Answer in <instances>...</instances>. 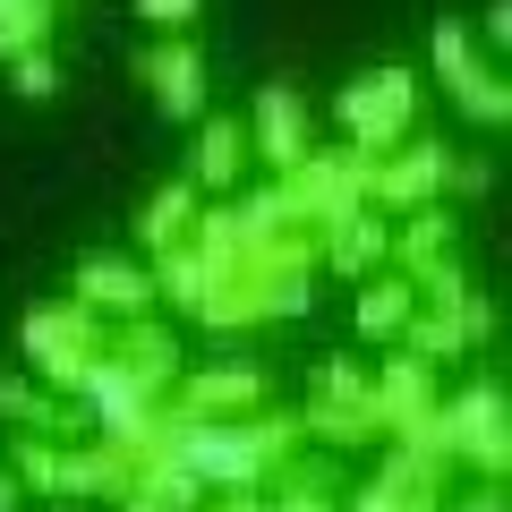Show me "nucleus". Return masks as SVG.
<instances>
[{"mask_svg":"<svg viewBox=\"0 0 512 512\" xmlns=\"http://www.w3.org/2000/svg\"><path fill=\"white\" fill-rule=\"evenodd\" d=\"M9 478L35 487V495H52L60 487V444L52 436H18V444H9Z\"/></svg>","mask_w":512,"mask_h":512,"instance_id":"nucleus-23","label":"nucleus"},{"mask_svg":"<svg viewBox=\"0 0 512 512\" xmlns=\"http://www.w3.org/2000/svg\"><path fill=\"white\" fill-rule=\"evenodd\" d=\"M436 512H504V478H478L470 495H453V487H444V504H436Z\"/></svg>","mask_w":512,"mask_h":512,"instance_id":"nucleus-27","label":"nucleus"},{"mask_svg":"<svg viewBox=\"0 0 512 512\" xmlns=\"http://www.w3.org/2000/svg\"><path fill=\"white\" fill-rule=\"evenodd\" d=\"M461 256V222L444 214V205H419V214H402L393 222V248H384V274H402L410 291H419L436 265H453Z\"/></svg>","mask_w":512,"mask_h":512,"instance_id":"nucleus-14","label":"nucleus"},{"mask_svg":"<svg viewBox=\"0 0 512 512\" xmlns=\"http://www.w3.org/2000/svg\"><path fill=\"white\" fill-rule=\"evenodd\" d=\"M436 444L453 453V470H478V478H504L512 470V402L504 384H461L436 402Z\"/></svg>","mask_w":512,"mask_h":512,"instance_id":"nucleus-3","label":"nucleus"},{"mask_svg":"<svg viewBox=\"0 0 512 512\" xmlns=\"http://www.w3.org/2000/svg\"><path fill=\"white\" fill-rule=\"evenodd\" d=\"M239 171H248V128H239L231 111H205L197 137H188V171L180 180L197 188L205 205H222V188H239Z\"/></svg>","mask_w":512,"mask_h":512,"instance_id":"nucleus-15","label":"nucleus"},{"mask_svg":"<svg viewBox=\"0 0 512 512\" xmlns=\"http://www.w3.org/2000/svg\"><path fill=\"white\" fill-rule=\"evenodd\" d=\"M128 77L163 103V120H180V128H197L205 120V52L188 35H171V43H146V52L128 60Z\"/></svg>","mask_w":512,"mask_h":512,"instance_id":"nucleus-10","label":"nucleus"},{"mask_svg":"<svg viewBox=\"0 0 512 512\" xmlns=\"http://www.w3.org/2000/svg\"><path fill=\"white\" fill-rule=\"evenodd\" d=\"M9 86H18L26 103H52V94H60V60L52 52H18V60H9Z\"/></svg>","mask_w":512,"mask_h":512,"instance_id":"nucleus-25","label":"nucleus"},{"mask_svg":"<svg viewBox=\"0 0 512 512\" xmlns=\"http://www.w3.org/2000/svg\"><path fill=\"white\" fill-rule=\"evenodd\" d=\"M0 419L18 427V436H69V402H60V393H43L35 376H9V367H0Z\"/></svg>","mask_w":512,"mask_h":512,"instance_id":"nucleus-19","label":"nucleus"},{"mask_svg":"<svg viewBox=\"0 0 512 512\" xmlns=\"http://www.w3.org/2000/svg\"><path fill=\"white\" fill-rule=\"evenodd\" d=\"M52 512H77V504H52Z\"/></svg>","mask_w":512,"mask_h":512,"instance_id":"nucleus-31","label":"nucleus"},{"mask_svg":"<svg viewBox=\"0 0 512 512\" xmlns=\"http://www.w3.org/2000/svg\"><path fill=\"white\" fill-rule=\"evenodd\" d=\"M444 171H453V146H436V137L376 154V163H367V214L402 222V214H419V205H436L444 197Z\"/></svg>","mask_w":512,"mask_h":512,"instance_id":"nucleus-5","label":"nucleus"},{"mask_svg":"<svg viewBox=\"0 0 512 512\" xmlns=\"http://www.w3.org/2000/svg\"><path fill=\"white\" fill-rule=\"evenodd\" d=\"M77 495H111V504H128V453H111V444H60V487L52 504H77Z\"/></svg>","mask_w":512,"mask_h":512,"instance_id":"nucleus-18","label":"nucleus"},{"mask_svg":"<svg viewBox=\"0 0 512 512\" xmlns=\"http://www.w3.org/2000/svg\"><path fill=\"white\" fill-rule=\"evenodd\" d=\"M120 512H171V504H146V495H128V504Z\"/></svg>","mask_w":512,"mask_h":512,"instance_id":"nucleus-30","label":"nucleus"},{"mask_svg":"<svg viewBox=\"0 0 512 512\" xmlns=\"http://www.w3.org/2000/svg\"><path fill=\"white\" fill-rule=\"evenodd\" d=\"M410 308H419V291H410L402 274H367V291H359V342H402Z\"/></svg>","mask_w":512,"mask_h":512,"instance_id":"nucleus-20","label":"nucleus"},{"mask_svg":"<svg viewBox=\"0 0 512 512\" xmlns=\"http://www.w3.org/2000/svg\"><path fill=\"white\" fill-rule=\"evenodd\" d=\"M444 495L436 487H419V478H393V470H376L359 495H350V512H436Z\"/></svg>","mask_w":512,"mask_h":512,"instance_id":"nucleus-22","label":"nucleus"},{"mask_svg":"<svg viewBox=\"0 0 512 512\" xmlns=\"http://www.w3.org/2000/svg\"><path fill=\"white\" fill-rule=\"evenodd\" d=\"M487 43H512V0H487Z\"/></svg>","mask_w":512,"mask_h":512,"instance_id":"nucleus-28","label":"nucleus"},{"mask_svg":"<svg viewBox=\"0 0 512 512\" xmlns=\"http://www.w3.org/2000/svg\"><path fill=\"white\" fill-rule=\"evenodd\" d=\"M77 402H86V419H94V444H111V453H146V436H154V393L137 376H120L111 359H94L86 367V384H77Z\"/></svg>","mask_w":512,"mask_h":512,"instance_id":"nucleus-6","label":"nucleus"},{"mask_svg":"<svg viewBox=\"0 0 512 512\" xmlns=\"http://www.w3.org/2000/svg\"><path fill=\"white\" fill-rule=\"evenodd\" d=\"M487 333V299H461V308H410V325H402V342L393 350H410V359H427V367H444V359H461V350Z\"/></svg>","mask_w":512,"mask_h":512,"instance_id":"nucleus-16","label":"nucleus"},{"mask_svg":"<svg viewBox=\"0 0 512 512\" xmlns=\"http://www.w3.org/2000/svg\"><path fill=\"white\" fill-rule=\"evenodd\" d=\"M367 393H376V427L384 444H402V436H427L436 427V402H444V384L427 359H410V350H393V359L367 376Z\"/></svg>","mask_w":512,"mask_h":512,"instance_id":"nucleus-9","label":"nucleus"},{"mask_svg":"<svg viewBox=\"0 0 512 512\" xmlns=\"http://www.w3.org/2000/svg\"><path fill=\"white\" fill-rule=\"evenodd\" d=\"M282 214H291V231H333L342 214H359L367 205V154H308L299 171H282Z\"/></svg>","mask_w":512,"mask_h":512,"instance_id":"nucleus-4","label":"nucleus"},{"mask_svg":"<svg viewBox=\"0 0 512 512\" xmlns=\"http://www.w3.org/2000/svg\"><path fill=\"white\" fill-rule=\"evenodd\" d=\"M239 128H248V154L274 171V180L316 154V120H308V94H299V86H256V103H248Z\"/></svg>","mask_w":512,"mask_h":512,"instance_id":"nucleus-7","label":"nucleus"},{"mask_svg":"<svg viewBox=\"0 0 512 512\" xmlns=\"http://www.w3.org/2000/svg\"><path fill=\"white\" fill-rule=\"evenodd\" d=\"M427 52H436V77L453 86V103L470 111V120H487V128L512 120V86L478 60V43H470V26H461V18H436V43H427Z\"/></svg>","mask_w":512,"mask_h":512,"instance_id":"nucleus-8","label":"nucleus"},{"mask_svg":"<svg viewBox=\"0 0 512 512\" xmlns=\"http://www.w3.org/2000/svg\"><path fill=\"white\" fill-rule=\"evenodd\" d=\"M18 504H26V487L9 478V461H0V512H18Z\"/></svg>","mask_w":512,"mask_h":512,"instance_id":"nucleus-29","label":"nucleus"},{"mask_svg":"<svg viewBox=\"0 0 512 512\" xmlns=\"http://www.w3.org/2000/svg\"><path fill=\"white\" fill-rule=\"evenodd\" d=\"M18 342H26V367H35V384L69 402L77 384H86V367L103 359L111 325H103V316H86L77 299H43V308H26V333H18Z\"/></svg>","mask_w":512,"mask_h":512,"instance_id":"nucleus-1","label":"nucleus"},{"mask_svg":"<svg viewBox=\"0 0 512 512\" xmlns=\"http://www.w3.org/2000/svg\"><path fill=\"white\" fill-rule=\"evenodd\" d=\"M163 410H180V419H248V410H265V376L239 359L231 367H180Z\"/></svg>","mask_w":512,"mask_h":512,"instance_id":"nucleus-12","label":"nucleus"},{"mask_svg":"<svg viewBox=\"0 0 512 512\" xmlns=\"http://www.w3.org/2000/svg\"><path fill=\"white\" fill-rule=\"evenodd\" d=\"M384 248H393V222L384 214H342L333 231H316V265L325 274H342V282H367V274H384Z\"/></svg>","mask_w":512,"mask_h":512,"instance_id":"nucleus-17","label":"nucleus"},{"mask_svg":"<svg viewBox=\"0 0 512 512\" xmlns=\"http://www.w3.org/2000/svg\"><path fill=\"white\" fill-rule=\"evenodd\" d=\"M35 9H52V0H35Z\"/></svg>","mask_w":512,"mask_h":512,"instance_id":"nucleus-32","label":"nucleus"},{"mask_svg":"<svg viewBox=\"0 0 512 512\" xmlns=\"http://www.w3.org/2000/svg\"><path fill=\"white\" fill-rule=\"evenodd\" d=\"M103 359L120 367V376H137L163 402L171 384H180V367H188V350H180V333L163 325V316H128V325H111V342H103Z\"/></svg>","mask_w":512,"mask_h":512,"instance_id":"nucleus-13","label":"nucleus"},{"mask_svg":"<svg viewBox=\"0 0 512 512\" xmlns=\"http://www.w3.org/2000/svg\"><path fill=\"white\" fill-rule=\"evenodd\" d=\"M410 120H419V77L410 69H367L359 86H342L333 94V128H342V146L350 154H393V146H410Z\"/></svg>","mask_w":512,"mask_h":512,"instance_id":"nucleus-2","label":"nucleus"},{"mask_svg":"<svg viewBox=\"0 0 512 512\" xmlns=\"http://www.w3.org/2000/svg\"><path fill=\"white\" fill-rule=\"evenodd\" d=\"M316 402H342V410H376V393H367V367H350V359H325V367H316Z\"/></svg>","mask_w":512,"mask_h":512,"instance_id":"nucleus-24","label":"nucleus"},{"mask_svg":"<svg viewBox=\"0 0 512 512\" xmlns=\"http://www.w3.org/2000/svg\"><path fill=\"white\" fill-rule=\"evenodd\" d=\"M69 299L86 316H103V325H128V316H154L163 299H154V274L137 265V256H86L69 274Z\"/></svg>","mask_w":512,"mask_h":512,"instance_id":"nucleus-11","label":"nucleus"},{"mask_svg":"<svg viewBox=\"0 0 512 512\" xmlns=\"http://www.w3.org/2000/svg\"><path fill=\"white\" fill-rule=\"evenodd\" d=\"M197 205H205V197H197V188H188V180H171V188H154V197H146V214H137V231H146V248L163 256L171 239H180L188 222H197Z\"/></svg>","mask_w":512,"mask_h":512,"instance_id":"nucleus-21","label":"nucleus"},{"mask_svg":"<svg viewBox=\"0 0 512 512\" xmlns=\"http://www.w3.org/2000/svg\"><path fill=\"white\" fill-rule=\"evenodd\" d=\"M128 9H137V18L154 26V43H171V35H188V26L205 18V0H128Z\"/></svg>","mask_w":512,"mask_h":512,"instance_id":"nucleus-26","label":"nucleus"}]
</instances>
